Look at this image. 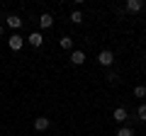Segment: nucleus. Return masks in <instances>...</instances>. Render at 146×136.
I'll list each match as a JSON object with an SVG mask.
<instances>
[{"label": "nucleus", "mask_w": 146, "mask_h": 136, "mask_svg": "<svg viewBox=\"0 0 146 136\" xmlns=\"http://www.w3.org/2000/svg\"><path fill=\"white\" fill-rule=\"evenodd\" d=\"M22 44H25V39H22L20 34H17V32H15V34H12L10 39H7V46H10L12 51H20V49H22Z\"/></svg>", "instance_id": "1"}, {"label": "nucleus", "mask_w": 146, "mask_h": 136, "mask_svg": "<svg viewBox=\"0 0 146 136\" xmlns=\"http://www.w3.org/2000/svg\"><path fill=\"white\" fill-rule=\"evenodd\" d=\"M98 61H100V66H112L115 63V56H112V51H100Z\"/></svg>", "instance_id": "2"}, {"label": "nucleus", "mask_w": 146, "mask_h": 136, "mask_svg": "<svg viewBox=\"0 0 146 136\" xmlns=\"http://www.w3.org/2000/svg\"><path fill=\"white\" fill-rule=\"evenodd\" d=\"M27 42H29V44H32V46H34V49H39V46H42V44H44V37H42V34H39V32H32L29 37H27Z\"/></svg>", "instance_id": "3"}, {"label": "nucleus", "mask_w": 146, "mask_h": 136, "mask_svg": "<svg viewBox=\"0 0 146 136\" xmlns=\"http://www.w3.org/2000/svg\"><path fill=\"white\" fill-rule=\"evenodd\" d=\"M34 129L36 131H46L49 129V119H46V117H36V119H34Z\"/></svg>", "instance_id": "4"}, {"label": "nucleus", "mask_w": 146, "mask_h": 136, "mask_svg": "<svg viewBox=\"0 0 146 136\" xmlns=\"http://www.w3.org/2000/svg\"><path fill=\"white\" fill-rule=\"evenodd\" d=\"M39 24H42V27H44V29H49V27H51V24H54V17H51V15H49V12H44V15H42V17H39Z\"/></svg>", "instance_id": "5"}, {"label": "nucleus", "mask_w": 146, "mask_h": 136, "mask_svg": "<svg viewBox=\"0 0 146 136\" xmlns=\"http://www.w3.org/2000/svg\"><path fill=\"white\" fill-rule=\"evenodd\" d=\"M141 7H144L141 0H129V3H127V10H129V12H139Z\"/></svg>", "instance_id": "6"}, {"label": "nucleus", "mask_w": 146, "mask_h": 136, "mask_svg": "<svg viewBox=\"0 0 146 136\" xmlns=\"http://www.w3.org/2000/svg\"><path fill=\"white\" fill-rule=\"evenodd\" d=\"M7 27H12V29H20V27H22V20H20L17 15H10V17H7Z\"/></svg>", "instance_id": "7"}, {"label": "nucleus", "mask_w": 146, "mask_h": 136, "mask_svg": "<svg viewBox=\"0 0 146 136\" xmlns=\"http://www.w3.org/2000/svg\"><path fill=\"white\" fill-rule=\"evenodd\" d=\"M112 119H115V121H124L127 119V110H124V107H117L115 114H112Z\"/></svg>", "instance_id": "8"}, {"label": "nucleus", "mask_w": 146, "mask_h": 136, "mask_svg": "<svg viewBox=\"0 0 146 136\" xmlns=\"http://www.w3.org/2000/svg\"><path fill=\"white\" fill-rule=\"evenodd\" d=\"M71 61L76 63V66H80V63L85 61V53H83V51H73V53H71Z\"/></svg>", "instance_id": "9"}, {"label": "nucleus", "mask_w": 146, "mask_h": 136, "mask_svg": "<svg viewBox=\"0 0 146 136\" xmlns=\"http://www.w3.org/2000/svg\"><path fill=\"white\" fill-rule=\"evenodd\" d=\"M58 44H61V49H71L73 46V39L71 37H61V42H58Z\"/></svg>", "instance_id": "10"}, {"label": "nucleus", "mask_w": 146, "mask_h": 136, "mask_svg": "<svg viewBox=\"0 0 146 136\" xmlns=\"http://www.w3.org/2000/svg\"><path fill=\"white\" fill-rule=\"evenodd\" d=\"M117 136H134V131H131V129H127V126H122V129L117 131Z\"/></svg>", "instance_id": "11"}, {"label": "nucleus", "mask_w": 146, "mask_h": 136, "mask_svg": "<svg viewBox=\"0 0 146 136\" xmlns=\"http://www.w3.org/2000/svg\"><path fill=\"white\" fill-rule=\"evenodd\" d=\"M71 20H73V24H80V22H83V15H80V12H73Z\"/></svg>", "instance_id": "12"}, {"label": "nucleus", "mask_w": 146, "mask_h": 136, "mask_svg": "<svg viewBox=\"0 0 146 136\" xmlns=\"http://www.w3.org/2000/svg\"><path fill=\"white\" fill-rule=\"evenodd\" d=\"M134 95H136V97H144V95H146V88H144V85H139V88H134Z\"/></svg>", "instance_id": "13"}, {"label": "nucleus", "mask_w": 146, "mask_h": 136, "mask_svg": "<svg viewBox=\"0 0 146 136\" xmlns=\"http://www.w3.org/2000/svg\"><path fill=\"white\" fill-rule=\"evenodd\" d=\"M139 119H141V121H146V105H141V107H139Z\"/></svg>", "instance_id": "14"}, {"label": "nucleus", "mask_w": 146, "mask_h": 136, "mask_svg": "<svg viewBox=\"0 0 146 136\" xmlns=\"http://www.w3.org/2000/svg\"><path fill=\"white\" fill-rule=\"evenodd\" d=\"M0 34H3V24H0Z\"/></svg>", "instance_id": "15"}]
</instances>
